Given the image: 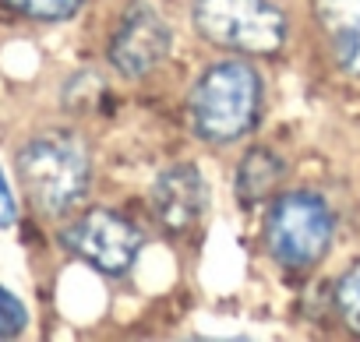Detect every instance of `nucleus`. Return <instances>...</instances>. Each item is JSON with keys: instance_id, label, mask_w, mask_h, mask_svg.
<instances>
[{"instance_id": "f03ea898", "label": "nucleus", "mask_w": 360, "mask_h": 342, "mask_svg": "<svg viewBox=\"0 0 360 342\" xmlns=\"http://www.w3.org/2000/svg\"><path fill=\"white\" fill-rule=\"evenodd\" d=\"M191 127L209 145L244 138L262 113V81L244 60H219L205 67L188 96Z\"/></svg>"}, {"instance_id": "f8f14e48", "label": "nucleus", "mask_w": 360, "mask_h": 342, "mask_svg": "<svg viewBox=\"0 0 360 342\" xmlns=\"http://www.w3.org/2000/svg\"><path fill=\"white\" fill-rule=\"evenodd\" d=\"M25 324H29V310L11 289L0 286V338H18Z\"/></svg>"}, {"instance_id": "0eeeda50", "label": "nucleus", "mask_w": 360, "mask_h": 342, "mask_svg": "<svg viewBox=\"0 0 360 342\" xmlns=\"http://www.w3.org/2000/svg\"><path fill=\"white\" fill-rule=\"evenodd\" d=\"M209 205V191L205 180L195 166H169L159 173L155 188H152V209L155 219L169 230V233H184L191 230Z\"/></svg>"}, {"instance_id": "7ed1b4c3", "label": "nucleus", "mask_w": 360, "mask_h": 342, "mask_svg": "<svg viewBox=\"0 0 360 342\" xmlns=\"http://www.w3.org/2000/svg\"><path fill=\"white\" fill-rule=\"evenodd\" d=\"M198 32L223 50L269 57L286 43V15L272 0H195Z\"/></svg>"}, {"instance_id": "1a4fd4ad", "label": "nucleus", "mask_w": 360, "mask_h": 342, "mask_svg": "<svg viewBox=\"0 0 360 342\" xmlns=\"http://www.w3.org/2000/svg\"><path fill=\"white\" fill-rule=\"evenodd\" d=\"M283 177H286V166L272 148H251L237 166V198L244 205H258L279 191Z\"/></svg>"}, {"instance_id": "f257e3e1", "label": "nucleus", "mask_w": 360, "mask_h": 342, "mask_svg": "<svg viewBox=\"0 0 360 342\" xmlns=\"http://www.w3.org/2000/svg\"><path fill=\"white\" fill-rule=\"evenodd\" d=\"M15 166H18L25 198L46 219L68 216L85 198L89 177H92L85 141L68 131H50L22 145Z\"/></svg>"}, {"instance_id": "6e6552de", "label": "nucleus", "mask_w": 360, "mask_h": 342, "mask_svg": "<svg viewBox=\"0 0 360 342\" xmlns=\"http://www.w3.org/2000/svg\"><path fill=\"white\" fill-rule=\"evenodd\" d=\"M314 22L321 25L335 64L360 78V0H314Z\"/></svg>"}, {"instance_id": "9b49d317", "label": "nucleus", "mask_w": 360, "mask_h": 342, "mask_svg": "<svg viewBox=\"0 0 360 342\" xmlns=\"http://www.w3.org/2000/svg\"><path fill=\"white\" fill-rule=\"evenodd\" d=\"M335 307H339L346 328L360 335V261L339 279V286H335Z\"/></svg>"}, {"instance_id": "9d476101", "label": "nucleus", "mask_w": 360, "mask_h": 342, "mask_svg": "<svg viewBox=\"0 0 360 342\" xmlns=\"http://www.w3.org/2000/svg\"><path fill=\"white\" fill-rule=\"evenodd\" d=\"M0 4L11 8L15 15L32 18V22H64L82 11L85 0H0Z\"/></svg>"}, {"instance_id": "ddd939ff", "label": "nucleus", "mask_w": 360, "mask_h": 342, "mask_svg": "<svg viewBox=\"0 0 360 342\" xmlns=\"http://www.w3.org/2000/svg\"><path fill=\"white\" fill-rule=\"evenodd\" d=\"M18 219V205H15V195H11V184L0 173V230H11Z\"/></svg>"}, {"instance_id": "39448f33", "label": "nucleus", "mask_w": 360, "mask_h": 342, "mask_svg": "<svg viewBox=\"0 0 360 342\" xmlns=\"http://www.w3.org/2000/svg\"><path fill=\"white\" fill-rule=\"evenodd\" d=\"M60 240L75 258H82L85 265H92L99 275L110 279L127 275L141 254V233L110 209L85 212L78 223H71L60 233Z\"/></svg>"}, {"instance_id": "20e7f679", "label": "nucleus", "mask_w": 360, "mask_h": 342, "mask_svg": "<svg viewBox=\"0 0 360 342\" xmlns=\"http://www.w3.org/2000/svg\"><path fill=\"white\" fill-rule=\"evenodd\" d=\"M332 209L307 191H293L272 202L265 219V240L276 261L286 268H314L332 247Z\"/></svg>"}, {"instance_id": "423d86ee", "label": "nucleus", "mask_w": 360, "mask_h": 342, "mask_svg": "<svg viewBox=\"0 0 360 342\" xmlns=\"http://www.w3.org/2000/svg\"><path fill=\"white\" fill-rule=\"evenodd\" d=\"M166 53H169V29L148 8H131L110 39V64L127 78L155 71L166 60Z\"/></svg>"}]
</instances>
